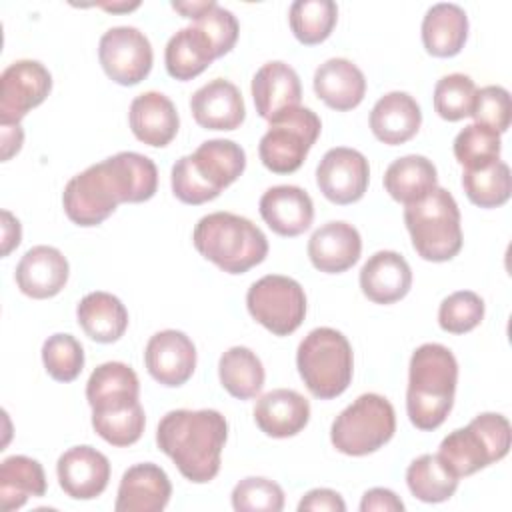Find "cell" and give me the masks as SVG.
I'll return each mask as SVG.
<instances>
[{"label":"cell","instance_id":"1","mask_svg":"<svg viewBox=\"0 0 512 512\" xmlns=\"http://www.w3.org/2000/svg\"><path fill=\"white\" fill-rule=\"evenodd\" d=\"M158 168L138 152H118L72 176L62 192L66 216L76 226L102 224L122 202H146L156 194Z\"/></svg>","mask_w":512,"mask_h":512},{"label":"cell","instance_id":"2","mask_svg":"<svg viewBox=\"0 0 512 512\" xmlns=\"http://www.w3.org/2000/svg\"><path fill=\"white\" fill-rule=\"evenodd\" d=\"M226 438L228 422L212 408L170 410L156 428L158 448L176 464L180 474L194 484L216 478Z\"/></svg>","mask_w":512,"mask_h":512},{"label":"cell","instance_id":"3","mask_svg":"<svg viewBox=\"0 0 512 512\" xmlns=\"http://www.w3.org/2000/svg\"><path fill=\"white\" fill-rule=\"evenodd\" d=\"M406 412L418 430H436L452 410L458 362L450 348L428 342L410 358Z\"/></svg>","mask_w":512,"mask_h":512},{"label":"cell","instance_id":"4","mask_svg":"<svg viewBox=\"0 0 512 512\" xmlns=\"http://www.w3.org/2000/svg\"><path fill=\"white\" fill-rule=\"evenodd\" d=\"M244 168L246 152L240 144L224 138L206 140L172 166V192L180 202L198 206L218 198L240 178Z\"/></svg>","mask_w":512,"mask_h":512},{"label":"cell","instance_id":"5","mask_svg":"<svg viewBox=\"0 0 512 512\" xmlns=\"http://www.w3.org/2000/svg\"><path fill=\"white\" fill-rule=\"evenodd\" d=\"M192 242L206 260L228 274H244L268 254L264 232L252 220L232 212L202 216L194 226Z\"/></svg>","mask_w":512,"mask_h":512},{"label":"cell","instance_id":"6","mask_svg":"<svg viewBox=\"0 0 512 512\" xmlns=\"http://www.w3.org/2000/svg\"><path fill=\"white\" fill-rule=\"evenodd\" d=\"M296 366L312 396L332 400L352 382V346L346 336L334 328H314L298 344Z\"/></svg>","mask_w":512,"mask_h":512},{"label":"cell","instance_id":"7","mask_svg":"<svg viewBox=\"0 0 512 512\" xmlns=\"http://www.w3.org/2000/svg\"><path fill=\"white\" fill-rule=\"evenodd\" d=\"M404 224L416 254L430 262L452 260L462 248L460 210L454 196L434 188L426 198L404 208Z\"/></svg>","mask_w":512,"mask_h":512},{"label":"cell","instance_id":"8","mask_svg":"<svg viewBox=\"0 0 512 512\" xmlns=\"http://www.w3.org/2000/svg\"><path fill=\"white\" fill-rule=\"evenodd\" d=\"M510 422L496 412L478 414L466 428H458L444 436L438 448L442 462L458 476L474 472L502 460L510 450Z\"/></svg>","mask_w":512,"mask_h":512},{"label":"cell","instance_id":"9","mask_svg":"<svg viewBox=\"0 0 512 512\" xmlns=\"http://www.w3.org/2000/svg\"><path fill=\"white\" fill-rule=\"evenodd\" d=\"M396 432L392 404L374 392L358 396L332 422V446L346 456H366L380 450Z\"/></svg>","mask_w":512,"mask_h":512},{"label":"cell","instance_id":"10","mask_svg":"<svg viewBox=\"0 0 512 512\" xmlns=\"http://www.w3.org/2000/svg\"><path fill=\"white\" fill-rule=\"evenodd\" d=\"M322 122L316 112L306 106H294L270 120L266 134L260 138L258 156L274 174L296 172L314 142L318 140Z\"/></svg>","mask_w":512,"mask_h":512},{"label":"cell","instance_id":"11","mask_svg":"<svg viewBox=\"0 0 512 512\" xmlns=\"http://www.w3.org/2000/svg\"><path fill=\"white\" fill-rule=\"evenodd\" d=\"M246 306L250 316L274 336H288L304 322L306 294L294 278L268 274L248 288Z\"/></svg>","mask_w":512,"mask_h":512},{"label":"cell","instance_id":"12","mask_svg":"<svg viewBox=\"0 0 512 512\" xmlns=\"http://www.w3.org/2000/svg\"><path fill=\"white\" fill-rule=\"evenodd\" d=\"M98 58L110 80L122 86H134L150 74L154 52L150 40L138 28L114 26L102 34Z\"/></svg>","mask_w":512,"mask_h":512},{"label":"cell","instance_id":"13","mask_svg":"<svg viewBox=\"0 0 512 512\" xmlns=\"http://www.w3.org/2000/svg\"><path fill=\"white\" fill-rule=\"evenodd\" d=\"M0 124H20V120L40 106L52 90V76L38 60H16L0 76Z\"/></svg>","mask_w":512,"mask_h":512},{"label":"cell","instance_id":"14","mask_svg":"<svg viewBox=\"0 0 512 512\" xmlns=\"http://www.w3.org/2000/svg\"><path fill=\"white\" fill-rule=\"evenodd\" d=\"M368 180L370 166L366 156L346 146L330 148L316 168V184L320 192L340 206L358 202L368 190Z\"/></svg>","mask_w":512,"mask_h":512},{"label":"cell","instance_id":"15","mask_svg":"<svg viewBox=\"0 0 512 512\" xmlns=\"http://www.w3.org/2000/svg\"><path fill=\"white\" fill-rule=\"evenodd\" d=\"M144 362L148 374L162 386L176 388L186 384L196 368V346L180 330H160L150 336Z\"/></svg>","mask_w":512,"mask_h":512},{"label":"cell","instance_id":"16","mask_svg":"<svg viewBox=\"0 0 512 512\" xmlns=\"http://www.w3.org/2000/svg\"><path fill=\"white\" fill-rule=\"evenodd\" d=\"M56 474L60 488L70 498L92 500L108 486L110 462L100 450L88 444L72 446L58 458Z\"/></svg>","mask_w":512,"mask_h":512},{"label":"cell","instance_id":"17","mask_svg":"<svg viewBox=\"0 0 512 512\" xmlns=\"http://www.w3.org/2000/svg\"><path fill=\"white\" fill-rule=\"evenodd\" d=\"M70 266L66 256L54 246H32L16 266V284L22 294L44 300L56 296L68 282Z\"/></svg>","mask_w":512,"mask_h":512},{"label":"cell","instance_id":"18","mask_svg":"<svg viewBox=\"0 0 512 512\" xmlns=\"http://www.w3.org/2000/svg\"><path fill=\"white\" fill-rule=\"evenodd\" d=\"M172 496L168 474L152 462L130 466L120 480L116 512H160Z\"/></svg>","mask_w":512,"mask_h":512},{"label":"cell","instance_id":"19","mask_svg":"<svg viewBox=\"0 0 512 512\" xmlns=\"http://www.w3.org/2000/svg\"><path fill=\"white\" fill-rule=\"evenodd\" d=\"M258 208L268 228L286 238L306 232L314 220V204L310 194L292 184L268 188L262 194Z\"/></svg>","mask_w":512,"mask_h":512},{"label":"cell","instance_id":"20","mask_svg":"<svg viewBox=\"0 0 512 512\" xmlns=\"http://www.w3.org/2000/svg\"><path fill=\"white\" fill-rule=\"evenodd\" d=\"M190 110L198 126L206 130H236L246 118V106L236 84L214 78L190 98Z\"/></svg>","mask_w":512,"mask_h":512},{"label":"cell","instance_id":"21","mask_svg":"<svg viewBox=\"0 0 512 512\" xmlns=\"http://www.w3.org/2000/svg\"><path fill=\"white\" fill-rule=\"evenodd\" d=\"M362 252L360 232L342 220H332L314 230L308 240L312 266L326 274H340L352 268Z\"/></svg>","mask_w":512,"mask_h":512},{"label":"cell","instance_id":"22","mask_svg":"<svg viewBox=\"0 0 512 512\" xmlns=\"http://www.w3.org/2000/svg\"><path fill=\"white\" fill-rule=\"evenodd\" d=\"M412 286V270L406 258L394 250L372 254L360 270L362 294L374 304H394Z\"/></svg>","mask_w":512,"mask_h":512},{"label":"cell","instance_id":"23","mask_svg":"<svg viewBox=\"0 0 512 512\" xmlns=\"http://www.w3.org/2000/svg\"><path fill=\"white\" fill-rule=\"evenodd\" d=\"M300 98V78L296 70L282 60L266 62L252 78V100L256 112L268 122L280 112L300 106Z\"/></svg>","mask_w":512,"mask_h":512},{"label":"cell","instance_id":"24","mask_svg":"<svg viewBox=\"0 0 512 512\" xmlns=\"http://www.w3.org/2000/svg\"><path fill=\"white\" fill-rule=\"evenodd\" d=\"M132 134L154 148L168 146L178 134L180 118L174 102L162 92H142L138 94L128 112Z\"/></svg>","mask_w":512,"mask_h":512},{"label":"cell","instance_id":"25","mask_svg":"<svg viewBox=\"0 0 512 512\" xmlns=\"http://www.w3.org/2000/svg\"><path fill=\"white\" fill-rule=\"evenodd\" d=\"M310 420L308 400L290 388H276L258 398L254 406L256 426L272 438L296 436Z\"/></svg>","mask_w":512,"mask_h":512},{"label":"cell","instance_id":"26","mask_svg":"<svg viewBox=\"0 0 512 512\" xmlns=\"http://www.w3.org/2000/svg\"><path fill=\"white\" fill-rule=\"evenodd\" d=\"M420 124L422 112L418 102L400 90L384 94L370 112L372 134L388 146H398L414 138Z\"/></svg>","mask_w":512,"mask_h":512},{"label":"cell","instance_id":"27","mask_svg":"<svg viewBox=\"0 0 512 512\" xmlns=\"http://www.w3.org/2000/svg\"><path fill=\"white\" fill-rule=\"evenodd\" d=\"M314 92L328 108L346 112L364 100L366 78L348 58H330L314 72Z\"/></svg>","mask_w":512,"mask_h":512},{"label":"cell","instance_id":"28","mask_svg":"<svg viewBox=\"0 0 512 512\" xmlns=\"http://www.w3.org/2000/svg\"><path fill=\"white\" fill-rule=\"evenodd\" d=\"M420 30L428 54L436 58H452L466 44L468 16L458 4L440 2L428 8Z\"/></svg>","mask_w":512,"mask_h":512},{"label":"cell","instance_id":"29","mask_svg":"<svg viewBox=\"0 0 512 512\" xmlns=\"http://www.w3.org/2000/svg\"><path fill=\"white\" fill-rule=\"evenodd\" d=\"M76 318L88 338L110 344L124 336L128 328V310L110 292H90L76 306Z\"/></svg>","mask_w":512,"mask_h":512},{"label":"cell","instance_id":"30","mask_svg":"<svg viewBox=\"0 0 512 512\" xmlns=\"http://www.w3.org/2000/svg\"><path fill=\"white\" fill-rule=\"evenodd\" d=\"M212 60H216L212 42L194 24L172 34L164 50L166 72L182 82L202 74Z\"/></svg>","mask_w":512,"mask_h":512},{"label":"cell","instance_id":"31","mask_svg":"<svg viewBox=\"0 0 512 512\" xmlns=\"http://www.w3.org/2000/svg\"><path fill=\"white\" fill-rule=\"evenodd\" d=\"M438 184V172L432 160L420 154H408L394 160L384 172L386 192L402 204H414L426 198Z\"/></svg>","mask_w":512,"mask_h":512},{"label":"cell","instance_id":"32","mask_svg":"<svg viewBox=\"0 0 512 512\" xmlns=\"http://www.w3.org/2000/svg\"><path fill=\"white\" fill-rule=\"evenodd\" d=\"M46 494V474L38 460L14 454L0 466V502L4 512L18 510L26 500Z\"/></svg>","mask_w":512,"mask_h":512},{"label":"cell","instance_id":"33","mask_svg":"<svg viewBox=\"0 0 512 512\" xmlns=\"http://www.w3.org/2000/svg\"><path fill=\"white\" fill-rule=\"evenodd\" d=\"M218 376L224 390L238 400L254 398L264 386V366L246 346H232L220 356Z\"/></svg>","mask_w":512,"mask_h":512},{"label":"cell","instance_id":"34","mask_svg":"<svg viewBox=\"0 0 512 512\" xmlns=\"http://www.w3.org/2000/svg\"><path fill=\"white\" fill-rule=\"evenodd\" d=\"M458 476L442 462L438 454H422L410 462L406 484L412 496L422 502L438 504L448 500L458 488Z\"/></svg>","mask_w":512,"mask_h":512},{"label":"cell","instance_id":"35","mask_svg":"<svg viewBox=\"0 0 512 512\" xmlns=\"http://www.w3.org/2000/svg\"><path fill=\"white\" fill-rule=\"evenodd\" d=\"M140 382L136 372L124 362H104L100 364L86 382V400L90 408L138 400Z\"/></svg>","mask_w":512,"mask_h":512},{"label":"cell","instance_id":"36","mask_svg":"<svg viewBox=\"0 0 512 512\" xmlns=\"http://www.w3.org/2000/svg\"><path fill=\"white\" fill-rule=\"evenodd\" d=\"M288 20L296 40L314 46L332 34L338 20V6L332 0H296L290 6Z\"/></svg>","mask_w":512,"mask_h":512},{"label":"cell","instance_id":"37","mask_svg":"<svg viewBox=\"0 0 512 512\" xmlns=\"http://www.w3.org/2000/svg\"><path fill=\"white\" fill-rule=\"evenodd\" d=\"M462 188L468 200L480 208H498L508 202L512 192L510 168L498 160L480 170L462 172Z\"/></svg>","mask_w":512,"mask_h":512},{"label":"cell","instance_id":"38","mask_svg":"<svg viewBox=\"0 0 512 512\" xmlns=\"http://www.w3.org/2000/svg\"><path fill=\"white\" fill-rule=\"evenodd\" d=\"M92 426L96 434L108 444L130 446L138 442L144 432V426H146L144 408L140 406V400H138L122 408L92 410Z\"/></svg>","mask_w":512,"mask_h":512},{"label":"cell","instance_id":"39","mask_svg":"<svg viewBox=\"0 0 512 512\" xmlns=\"http://www.w3.org/2000/svg\"><path fill=\"white\" fill-rule=\"evenodd\" d=\"M500 150V134L482 124H468L454 138V156L464 170H480L498 162Z\"/></svg>","mask_w":512,"mask_h":512},{"label":"cell","instance_id":"40","mask_svg":"<svg viewBox=\"0 0 512 512\" xmlns=\"http://www.w3.org/2000/svg\"><path fill=\"white\" fill-rule=\"evenodd\" d=\"M476 84L470 76L454 72L442 76L434 86V110L448 122L472 116Z\"/></svg>","mask_w":512,"mask_h":512},{"label":"cell","instance_id":"41","mask_svg":"<svg viewBox=\"0 0 512 512\" xmlns=\"http://www.w3.org/2000/svg\"><path fill=\"white\" fill-rule=\"evenodd\" d=\"M46 372L58 382H72L84 368V348L72 334H52L42 344Z\"/></svg>","mask_w":512,"mask_h":512},{"label":"cell","instance_id":"42","mask_svg":"<svg viewBox=\"0 0 512 512\" xmlns=\"http://www.w3.org/2000/svg\"><path fill=\"white\" fill-rule=\"evenodd\" d=\"M484 318V300L472 290H458L446 296L438 308V324L444 332L466 334Z\"/></svg>","mask_w":512,"mask_h":512},{"label":"cell","instance_id":"43","mask_svg":"<svg viewBox=\"0 0 512 512\" xmlns=\"http://www.w3.org/2000/svg\"><path fill=\"white\" fill-rule=\"evenodd\" d=\"M232 508L238 512H280L284 508V490L274 480L248 476L234 486Z\"/></svg>","mask_w":512,"mask_h":512},{"label":"cell","instance_id":"44","mask_svg":"<svg viewBox=\"0 0 512 512\" xmlns=\"http://www.w3.org/2000/svg\"><path fill=\"white\" fill-rule=\"evenodd\" d=\"M194 26L208 36L216 58L228 54L234 48L240 32L236 16L230 10L216 4L214 0H210L208 8L194 18Z\"/></svg>","mask_w":512,"mask_h":512},{"label":"cell","instance_id":"45","mask_svg":"<svg viewBox=\"0 0 512 512\" xmlns=\"http://www.w3.org/2000/svg\"><path fill=\"white\" fill-rule=\"evenodd\" d=\"M474 124H482L498 134L506 132L510 126V94L502 86H484L476 90Z\"/></svg>","mask_w":512,"mask_h":512},{"label":"cell","instance_id":"46","mask_svg":"<svg viewBox=\"0 0 512 512\" xmlns=\"http://www.w3.org/2000/svg\"><path fill=\"white\" fill-rule=\"evenodd\" d=\"M298 510H314V512H344L346 504L342 496L330 488H314L304 494V498L298 502Z\"/></svg>","mask_w":512,"mask_h":512},{"label":"cell","instance_id":"47","mask_svg":"<svg viewBox=\"0 0 512 512\" xmlns=\"http://www.w3.org/2000/svg\"><path fill=\"white\" fill-rule=\"evenodd\" d=\"M360 510L362 512H402L404 510V502L388 488H370L368 492H364L362 502H360Z\"/></svg>","mask_w":512,"mask_h":512},{"label":"cell","instance_id":"48","mask_svg":"<svg viewBox=\"0 0 512 512\" xmlns=\"http://www.w3.org/2000/svg\"><path fill=\"white\" fill-rule=\"evenodd\" d=\"M22 238V228L18 218H14L8 210H2V256H8Z\"/></svg>","mask_w":512,"mask_h":512},{"label":"cell","instance_id":"49","mask_svg":"<svg viewBox=\"0 0 512 512\" xmlns=\"http://www.w3.org/2000/svg\"><path fill=\"white\" fill-rule=\"evenodd\" d=\"M24 142V132L20 124H2V160H10L20 152Z\"/></svg>","mask_w":512,"mask_h":512},{"label":"cell","instance_id":"50","mask_svg":"<svg viewBox=\"0 0 512 512\" xmlns=\"http://www.w3.org/2000/svg\"><path fill=\"white\" fill-rule=\"evenodd\" d=\"M208 4H210V0L206 2H172V8L176 10V12H180L184 18H190V20H194L196 16H200L206 8H208Z\"/></svg>","mask_w":512,"mask_h":512},{"label":"cell","instance_id":"51","mask_svg":"<svg viewBox=\"0 0 512 512\" xmlns=\"http://www.w3.org/2000/svg\"><path fill=\"white\" fill-rule=\"evenodd\" d=\"M100 8H104V10H108V12H130V10H134V8H138L140 6V2H118V4H108V2H102V4H98Z\"/></svg>","mask_w":512,"mask_h":512}]
</instances>
